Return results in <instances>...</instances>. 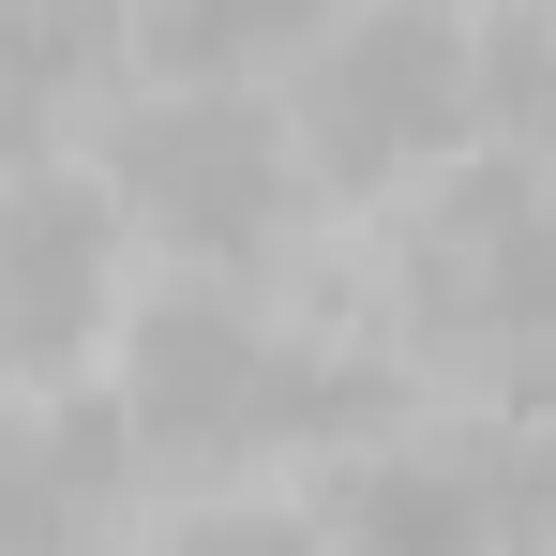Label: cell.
I'll return each mask as SVG.
<instances>
[{
    "mask_svg": "<svg viewBox=\"0 0 556 556\" xmlns=\"http://www.w3.org/2000/svg\"><path fill=\"white\" fill-rule=\"evenodd\" d=\"M376 406H391V376L316 362L301 331H271L226 286H166L136 316V346H121V421H136V452H166V466H256L286 437H346Z\"/></svg>",
    "mask_w": 556,
    "mask_h": 556,
    "instance_id": "1",
    "label": "cell"
},
{
    "mask_svg": "<svg viewBox=\"0 0 556 556\" xmlns=\"http://www.w3.org/2000/svg\"><path fill=\"white\" fill-rule=\"evenodd\" d=\"M481 136V30L452 0H346L301 61V166L316 181H406V166H452Z\"/></svg>",
    "mask_w": 556,
    "mask_h": 556,
    "instance_id": "2",
    "label": "cell"
},
{
    "mask_svg": "<svg viewBox=\"0 0 556 556\" xmlns=\"http://www.w3.org/2000/svg\"><path fill=\"white\" fill-rule=\"evenodd\" d=\"M105 195L181 256H271L301 211V136L256 91H151L105 136Z\"/></svg>",
    "mask_w": 556,
    "mask_h": 556,
    "instance_id": "3",
    "label": "cell"
},
{
    "mask_svg": "<svg viewBox=\"0 0 556 556\" xmlns=\"http://www.w3.org/2000/svg\"><path fill=\"white\" fill-rule=\"evenodd\" d=\"M331 556H542L556 542V437H452V452H362L316 511Z\"/></svg>",
    "mask_w": 556,
    "mask_h": 556,
    "instance_id": "4",
    "label": "cell"
},
{
    "mask_svg": "<svg viewBox=\"0 0 556 556\" xmlns=\"http://www.w3.org/2000/svg\"><path fill=\"white\" fill-rule=\"evenodd\" d=\"M105 271H121V226H105V181H30L0 195V376H76L105 346Z\"/></svg>",
    "mask_w": 556,
    "mask_h": 556,
    "instance_id": "5",
    "label": "cell"
},
{
    "mask_svg": "<svg viewBox=\"0 0 556 556\" xmlns=\"http://www.w3.org/2000/svg\"><path fill=\"white\" fill-rule=\"evenodd\" d=\"M121 481H136V421L105 391H61V406L0 421V556H91Z\"/></svg>",
    "mask_w": 556,
    "mask_h": 556,
    "instance_id": "6",
    "label": "cell"
},
{
    "mask_svg": "<svg viewBox=\"0 0 556 556\" xmlns=\"http://www.w3.org/2000/svg\"><path fill=\"white\" fill-rule=\"evenodd\" d=\"M121 30L136 15H105V0H0V151H46L61 105H91Z\"/></svg>",
    "mask_w": 556,
    "mask_h": 556,
    "instance_id": "7",
    "label": "cell"
},
{
    "mask_svg": "<svg viewBox=\"0 0 556 556\" xmlns=\"http://www.w3.org/2000/svg\"><path fill=\"white\" fill-rule=\"evenodd\" d=\"M331 0H136V46L166 61V91H241L256 61H316Z\"/></svg>",
    "mask_w": 556,
    "mask_h": 556,
    "instance_id": "8",
    "label": "cell"
},
{
    "mask_svg": "<svg viewBox=\"0 0 556 556\" xmlns=\"http://www.w3.org/2000/svg\"><path fill=\"white\" fill-rule=\"evenodd\" d=\"M481 121L511 166H556V15H481Z\"/></svg>",
    "mask_w": 556,
    "mask_h": 556,
    "instance_id": "9",
    "label": "cell"
},
{
    "mask_svg": "<svg viewBox=\"0 0 556 556\" xmlns=\"http://www.w3.org/2000/svg\"><path fill=\"white\" fill-rule=\"evenodd\" d=\"M166 556H331V542H316L301 511H181Z\"/></svg>",
    "mask_w": 556,
    "mask_h": 556,
    "instance_id": "10",
    "label": "cell"
}]
</instances>
